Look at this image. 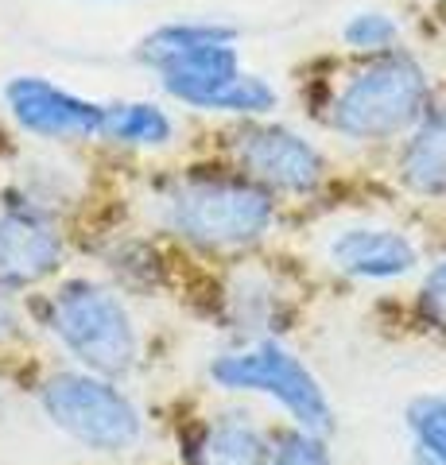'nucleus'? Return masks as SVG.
Masks as SVG:
<instances>
[{
	"mask_svg": "<svg viewBox=\"0 0 446 465\" xmlns=\"http://www.w3.org/2000/svg\"><path fill=\"white\" fill-rule=\"evenodd\" d=\"M427 97V74L415 58L381 54L342 85L330 124L350 140H388L420 124Z\"/></svg>",
	"mask_w": 446,
	"mask_h": 465,
	"instance_id": "obj_1",
	"label": "nucleus"
},
{
	"mask_svg": "<svg viewBox=\"0 0 446 465\" xmlns=\"http://www.w3.org/2000/svg\"><path fill=\"white\" fill-rule=\"evenodd\" d=\"M167 225L203 249H237L268 232L272 198L241 179H191L164 198Z\"/></svg>",
	"mask_w": 446,
	"mask_h": 465,
	"instance_id": "obj_2",
	"label": "nucleus"
},
{
	"mask_svg": "<svg viewBox=\"0 0 446 465\" xmlns=\"http://www.w3.org/2000/svg\"><path fill=\"white\" fill-rule=\"evenodd\" d=\"M51 330L85 369L117 376L136 361V330L133 318L97 283H66L51 302Z\"/></svg>",
	"mask_w": 446,
	"mask_h": 465,
	"instance_id": "obj_3",
	"label": "nucleus"
},
{
	"mask_svg": "<svg viewBox=\"0 0 446 465\" xmlns=\"http://www.w3.org/2000/svg\"><path fill=\"white\" fill-rule=\"evenodd\" d=\"M51 423L90 450H124L140 439V415L113 384L97 376L63 372L43 388Z\"/></svg>",
	"mask_w": 446,
	"mask_h": 465,
	"instance_id": "obj_4",
	"label": "nucleus"
},
{
	"mask_svg": "<svg viewBox=\"0 0 446 465\" xmlns=\"http://www.w3.org/2000/svg\"><path fill=\"white\" fill-rule=\"evenodd\" d=\"M213 381L229 391H261V396H272L307 430H322L330 423V403L322 396L319 381L280 345L264 341V345L241 349V353L218 357Z\"/></svg>",
	"mask_w": 446,
	"mask_h": 465,
	"instance_id": "obj_5",
	"label": "nucleus"
},
{
	"mask_svg": "<svg viewBox=\"0 0 446 465\" xmlns=\"http://www.w3.org/2000/svg\"><path fill=\"white\" fill-rule=\"evenodd\" d=\"M233 155L256 186L307 194L322 183L326 163L303 136L280 124H253L233 136Z\"/></svg>",
	"mask_w": 446,
	"mask_h": 465,
	"instance_id": "obj_6",
	"label": "nucleus"
},
{
	"mask_svg": "<svg viewBox=\"0 0 446 465\" xmlns=\"http://www.w3.org/2000/svg\"><path fill=\"white\" fill-rule=\"evenodd\" d=\"M8 109L32 136L43 140H82L102 133L105 105H94L85 97H74L43 78H16L8 82Z\"/></svg>",
	"mask_w": 446,
	"mask_h": 465,
	"instance_id": "obj_7",
	"label": "nucleus"
},
{
	"mask_svg": "<svg viewBox=\"0 0 446 465\" xmlns=\"http://www.w3.org/2000/svg\"><path fill=\"white\" fill-rule=\"evenodd\" d=\"M63 260V237L47 217L32 210H12L0 217V283L27 287L51 275Z\"/></svg>",
	"mask_w": 446,
	"mask_h": 465,
	"instance_id": "obj_8",
	"label": "nucleus"
},
{
	"mask_svg": "<svg viewBox=\"0 0 446 465\" xmlns=\"http://www.w3.org/2000/svg\"><path fill=\"white\" fill-rule=\"evenodd\" d=\"M237 74H241V58L233 43H210V47H198L191 54L175 58V63L160 66L164 90L194 109H210V101Z\"/></svg>",
	"mask_w": 446,
	"mask_h": 465,
	"instance_id": "obj_9",
	"label": "nucleus"
},
{
	"mask_svg": "<svg viewBox=\"0 0 446 465\" xmlns=\"http://www.w3.org/2000/svg\"><path fill=\"white\" fill-rule=\"evenodd\" d=\"M334 264L357 280H400L415 268V249L392 229H345L334 241Z\"/></svg>",
	"mask_w": 446,
	"mask_h": 465,
	"instance_id": "obj_10",
	"label": "nucleus"
},
{
	"mask_svg": "<svg viewBox=\"0 0 446 465\" xmlns=\"http://www.w3.org/2000/svg\"><path fill=\"white\" fill-rule=\"evenodd\" d=\"M191 465H268L272 446L261 427L244 415H222L213 423L198 427V434L186 446Z\"/></svg>",
	"mask_w": 446,
	"mask_h": 465,
	"instance_id": "obj_11",
	"label": "nucleus"
},
{
	"mask_svg": "<svg viewBox=\"0 0 446 465\" xmlns=\"http://www.w3.org/2000/svg\"><path fill=\"white\" fill-rule=\"evenodd\" d=\"M404 183L415 194L442 198L446 194V109L420 116V128L404 148Z\"/></svg>",
	"mask_w": 446,
	"mask_h": 465,
	"instance_id": "obj_12",
	"label": "nucleus"
},
{
	"mask_svg": "<svg viewBox=\"0 0 446 465\" xmlns=\"http://www.w3.org/2000/svg\"><path fill=\"white\" fill-rule=\"evenodd\" d=\"M175 124L171 116L152 105V101H121V105H105L102 113V136L117 143H136V148H160L171 140Z\"/></svg>",
	"mask_w": 446,
	"mask_h": 465,
	"instance_id": "obj_13",
	"label": "nucleus"
},
{
	"mask_svg": "<svg viewBox=\"0 0 446 465\" xmlns=\"http://www.w3.org/2000/svg\"><path fill=\"white\" fill-rule=\"evenodd\" d=\"M210 43H237V32L222 24H167V27H155L148 39H140L136 58L144 66L160 70L198 47H210Z\"/></svg>",
	"mask_w": 446,
	"mask_h": 465,
	"instance_id": "obj_14",
	"label": "nucleus"
},
{
	"mask_svg": "<svg viewBox=\"0 0 446 465\" xmlns=\"http://www.w3.org/2000/svg\"><path fill=\"white\" fill-rule=\"evenodd\" d=\"M408 427L420 442V454L435 465H446V396L415 400L408 411Z\"/></svg>",
	"mask_w": 446,
	"mask_h": 465,
	"instance_id": "obj_15",
	"label": "nucleus"
},
{
	"mask_svg": "<svg viewBox=\"0 0 446 465\" xmlns=\"http://www.w3.org/2000/svg\"><path fill=\"white\" fill-rule=\"evenodd\" d=\"M210 109L218 113H241V116H256V113H272L276 109V90L268 82L253 78V74H241L225 85V90L210 101Z\"/></svg>",
	"mask_w": 446,
	"mask_h": 465,
	"instance_id": "obj_16",
	"label": "nucleus"
},
{
	"mask_svg": "<svg viewBox=\"0 0 446 465\" xmlns=\"http://www.w3.org/2000/svg\"><path fill=\"white\" fill-rule=\"evenodd\" d=\"M396 39H400V27H396V20H388L384 12H362V16H353L345 24V43L365 54L388 51Z\"/></svg>",
	"mask_w": 446,
	"mask_h": 465,
	"instance_id": "obj_17",
	"label": "nucleus"
},
{
	"mask_svg": "<svg viewBox=\"0 0 446 465\" xmlns=\"http://www.w3.org/2000/svg\"><path fill=\"white\" fill-rule=\"evenodd\" d=\"M268 465H330V458L319 442L307 439V434H287V439L272 450Z\"/></svg>",
	"mask_w": 446,
	"mask_h": 465,
	"instance_id": "obj_18",
	"label": "nucleus"
},
{
	"mask_svg": "<svg viewBox=\"0 0 446 465\" xmlns=\"http://www.w3.org/2000/svg\"><path fill=\"white\" fill-rule=\"evenodd\" d=\"M420 314L435 330H446V260L423 280L420 287Z\"/></svg>",
	"mask_w": 446,
	"mask_h": 465,
	"instance_id": "obj_19",
	"label": "nucleus"
}]
</instances>
